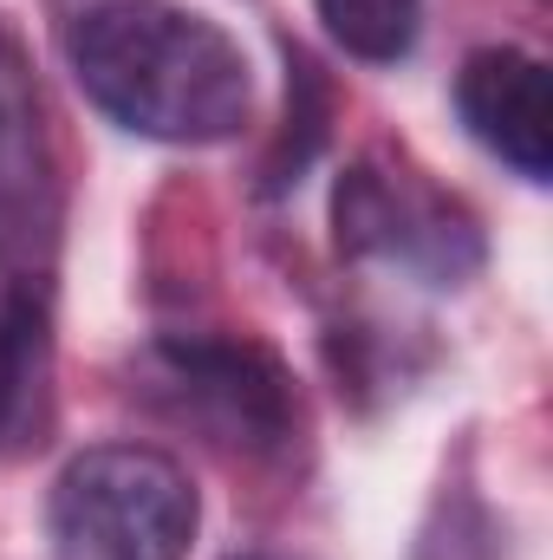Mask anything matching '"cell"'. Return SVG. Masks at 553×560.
I'll return each instance as SVG.
<instances>
[{
    "label": "cell",
    "mask_w": 553,
    "mask_h": 560,
    "mask_svg": "<svg viewBox=\"0 0 553 560\" xmlns=\"http://www.w3.org/2000/svg\"><path fill=\"white\" fill-rule=\"evenodd\" d=\"M52 430V313L46 280L0 287V450H39Z\"/></svg>",
    "instance_id": "7"
},
{
    "label": "cell",
    "mask_w": 553,
    "mask_h": 560,
    "mask_svg": "<svg viewBox=\"0 0 553 560\" xmlns=\"http://www.w3.org/2000/svg\"><path fill=\"white\" fill-rule=\"evenodd\" d=\"M72 72L85 98L156 143H222L255 112L248 52L196 7L105 0L72 20Z\"/></svg>",
    "instance_id": "1"
},
{
    "label": "cell",
    "mask_w": 553,
    "mask_h": 560,
    "mask_svg": "<svg viewBox=\"0 0 553 560\" xmlns=\"http://www.w3.org/2000/svg\"><path fill=\"white\" fill-rule=\"evenodd\" d=\"M143 392L169 411V418L196 423L209 443L222 450H248V456H274L286 450L299 405H293V378L280 372L274 352L261 346H235V339H163L143 359Z\"/></svg>",
    "instance_id": "3"
},
{
    "label": "cell",
    "mask_w": 553,
    "mask_h": 560,
    "mask_svg": "<svg viewBox=\"0 0 553 560\" xmlns=\"http://www.w3.org/2000/svg\"><path fill=\"white\" fill-rule=\"evenodd\" d=\"M313 7L352 59H378V66L411 52L423 20V0H313Z\"/></svg>",
    "instance_id": "8"
},
{
    "label": "cell",
    "mask_w": 553,
    "mask_h": 560,
    "mask_svg": "<svg viewBox=\"0 0 553 560\" xmlns=\"http://www.w3.org/2000/svg\"><path fill=\"white\" fill-rule=\"evenodd\" d=\"M456 112L469 138L489 156H502L515 176L548 183L553 176V105L548 66L521 46H482L456 72Z\"/></svg>",
    "instance_id": "6"
},
{
    "label": "cell",
    "mask_w": 553,
    "mask_h": 560,
    "mask_svg": "<svg viewBox=\"0 0 553 560\" xmlns=\"http://www.w3.org/2000/svg\"><path fill=\"white\" fill-rule=\"evenodd\" d=\"M332 222L339 248L358 261H391L430 287H456L482 268V235L469 209L436 196L430 183L398 176L385 163H352L332 189Z\"/></svg>",
    "instance_id": "4"
},
{
    "label": "cell",
    "mask_w": 553,
    "mask_h": 560,
    "mask_svg": "<svg viewBox=\"0 0 553 560\" xmlns=\"http://www.w3.org/2000/svg\"><path fill=\"white\" fill-rule=\"evenodd\" d=\"M52 222H59V189H52L39 85L26 72V52L0 26V261H7V280H46Z\"/></svg>",
    "instance_id": "5"
},
{
    "label": "cell",
    "mask_w": 553,
    "mask_h": 560,
    "mask_svg": "<svg viewBox=\"0 0 553 560\" xmlns=\"http://www.w3.org/2000/svg\"><path fill=\"white\" fill-rule=\"evenodd\" d=\"M196 522V482L150 443H98L72 456L46 502L52 560H183Z\"/></svg>",
    "instance_id": "2"
}]
</instances>
